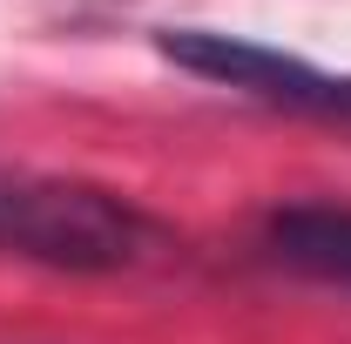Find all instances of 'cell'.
Returning <instances> with one entry per match:
<instances>
[{
  "label": "cell",
  "mask_w": 351,
  "mask_h": 344,
  "mask_svg": "<svg viewBox=\"0 0 351 344\" xmlns=\"http://www.w3.org/2000/svg\"><path fill=\"white\" fill-rule=\"evenodd\" d=\"M0 250L54 270H135L162 250V230L95 182L0 175Z\"/></svg>",
  "instance_id": "cell-1"
},
{
  "label": "cell",
  "mask_w": 351,
  "mask_h": 344,
  "mask_svg": "<svg viewBox=\"0 0 351 344\" xmlns=\"http://www.w3.org/2000/svg\"><path fill=\"white\" fill-rule=\"evenodd\" d=\"M156 47L176 68H189L203 82H223V88H243L257 101H284V108H311V115H351V75L311 68V61L284 54V47L217 34V27H162Z\"/></svg>",
  "instance_id": "cell-2"
},
{
  "label": "cell",
  "mask_w": 351,
  "mask_h": 344,
  "mask_svg": "<svg viewBox=\"0 0 351 344\" xmlns=\"http://www.w3.org/2000/svg\"><path fill=\"white\" fill-rule=\"evenodd\" d=\"M270 250L317 284L351 291V210L345 203H291L270 216Z\"/></svg>",
  "instance_id": "cell-3"
}]
</instances>
